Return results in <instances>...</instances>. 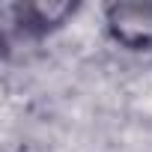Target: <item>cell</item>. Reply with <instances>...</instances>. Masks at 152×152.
I'll list each match as a JSON object with an SVG mask.
<instances>
[{"mask_svg":"<svg viewBox=\"0 0 152 152\" xmlns=\"http://www.w3.org/2000/svg\"><path fill=\"white\" fill-rule=\"evenodd\" d=\"M81 9V3L75 0H27V3H12L6 6V15H12V27H18L21 36H48L60 30L75 12Z\"/></svg>","mask_w":152,"mask_h":152,"instance_id":"7a4b0ae2","label":"cell"},{"mask_svg":"<svg viewBox=\"0 0 152 152\" xmlns=\"http://www.w3.org/2000/svg\"><path fill=\"white\" fill-rule=\"evenodd\" d=\"M104 30L125 51H152V0H116L104 6Z\"/></svg>","mask_w":152,"mask_h":152,"instance_id":"6da1fadb","label":"cell"}]
</instances>
